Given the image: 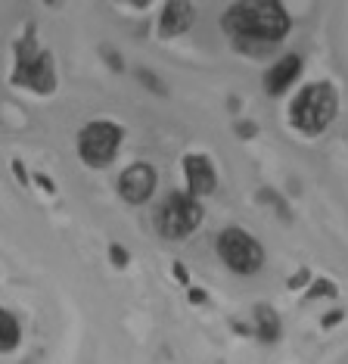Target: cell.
Segmentation results:
<instances>
[{
	"instance_id": "cell-1",
	"label": "cell",
	"mask_w": 348,
	"mask_h": 364,
	"mask_svg": "<svg viewBox=\"0 0 348 364\" xmlns=\"http://www.w3.org/2000/svg\"><path fill=\"white\" fill-rule=\"evenodd\" d=\"M289 13L277 0H243L227 6L224 13V31L234 41H264L280 44V38L289 31Z\"/></svg>"
},
{
	"instance_id": "cell-2",
	"label": "cell",
	"mask_w": 348,
	"mask_h": 364,
	"mask_svg": "<svg viewBox=\"0 0 348 364\" xmlns=\"http://www.w3.org/2000/svg\"><path fill=\"white\" fill-rule=\"evenodd\" d=\"M336 90L327 81H314V85L302 87L295 94L293 106H289V119L293 125L308 137H317L320 131L330 128V122L336 119Z\"/></svg>"
},
{
	"instance_id": "cell-3",
	"label": "cell",
	"mask_w": 348,
	"mask_h": 364,
	"mask_svg": "<svg viewBox=\"0 0 348 364\" xmlns=\"http://www.w3.org/2000/svg\"><path fill=\"white\" fill-rule=\"evenodd\" d=\"M13 85H25L35 94H53L56 87V72H53V56L47 50H38L31 28L25 31L16 44V69H13Z\"/></svg>"
},
{
	"instance_id": "cell-4",
	"label": "cell",
	"mask_w": 348,
	"mask_h": 364,
	"mask_svg": "<svg viewBox=\"0 0 348 364\" xmlns=\"http://www.w3.org/2000/svg\"><path fill=\"white\" fill-rule=\"evenodd\" d=\"M202 225V205L190 193H168L156 209V230L165 240H184Z\"/></svg>"
},
{
	"instance_id": "cell-5",
	"label": "cell",
	"mask_w": 348,
	"mask_h": 364,
	"mask_svg": "<svg viewBox=\"0 0 348 364\" xmlns=\"http://www.w3.org/2000/svg\"><path fill=\"white\" fill-rule=\"evenodd\" d=\"M218 255L234 274H255V271H261V264H264V250L259 246V240L252 234H246V230H239V228L221 230Z\"/></svg>"
},
{
	"instance_id": "cell-6",
	"label": "cell",
	"mask_w": 348,
	"mask_h": 364,
	"mask_svg": "<svg viewBox=\"0 0 348 364\" xmlns=\"http://www.w3.org/2000/svg\"><path fill=\"white\" fill-rule=\"evenodd\" d=\"M121 146V128L112 125V122H90V125L81 128L78 134V153L85 165H94V168H103L115 159Z\"/></svg>"
},
{
	"instance_id": "cell-7",
	"label": "cell",
	"mask_w": 348,
	"mask_h": 364,
	"mask_svg": "<svg viewBox=\"0 0 348 364\" xmlns=\"http://www.w3.org/2000/svg\"><path fill=\"white\" fill-rule=\"evenodd\" d=\"M153 190H156V171H153V165L137 162V165H131V168L121 171V178H119V193H121L124 203L143 205L149 196H153Z\"/></svg>"
},
{
	"instance_id": "cell-8",
	"label": "cell",
	"mask_w": 348,
	"mask_h": 364,
	"mask_svg": "<svg viewBox=\"0 0 348 364\" xmlns=\"http://www.w3.org/2000/svg\"><path fill=\"white\" fill-rule=\"evenodd\" d=\"M184 175H187V193L199 200V196H209L218 187V175H214V165L209 156L202 153H190L184 156Z\"/></svg>"
},
{
	"instance_id": "cell-9",
	"label": "cell",
	"mask_w": 348,
	"mask_h": 364,
	"mask_svg": "<svg viewBox=\"0 0 348 364\" xmlns=\"http://www.w3.org/2000/svg\"><path fill=\"white\" fill-rule=\"evenodd\" d=\"M298 72H302V56L289 53V56H283V60H277L268 72H264V87H268V94L271 97L286 94V90L295 85Z\"/></svg>"
},
{
	"instance_id": "cell-10",
	"label": "cell",
	"mask_w": 348,
	"mask_h": 364,
	"mask_svg": "<svg viewBox=\"0 0 348 364\" xmlns=\"http://www.w3.org/2000/svg\"><path fill=\"white\" fill-rule=\"evenodd\" d=\"M193 19H196L193 4H184V0H171V4H165V10H162L159 35H162V38H178V35H184V31L193 26Z\"/></svg>"
},
{
	"instance_id": "cell-11",
	"label": "cell",
	"mask_w": 348,
	"mask_h": 364,
	"mask_svg": "<svg viewBox=\"0 0 348 364\" xmlns=\"http://www.w3.org/2000/svg\"><path fill=\"white\" fill-rule=\"evenodd\" d=\"M255 333H259V339H264V343L280 339V318L271 305H259V309H255Z\"/></svg>"
},
{
	"instance_id": "cell-12",
	"label": "cell",
	"mask_w": 348,
	"mask_h": 364,
	"mask_svg": "<svg viewBox=\"0 0 348 364\" xmlns=\"http://www.w3.org/2000/svg\"><path fill=\"white\" fill-rule=\"evenodd\" d=\"M22 339V327L6 309H0V352H13Z\"/></svg>"
},
{
	"instance_id": "cell-13",
	"label": "cell",
	"mask_w": 348,
	"mask_h": 364,
	"mask_svg": "<svg viewBox=\"0 0 348 364\" xmlns=\"http://www.w3.org/2000/svg\"><path fill=\"white\" fill-rule=\"evenodd\" d=\"M234 47L239 53H252V56H264L277 50V44H264V41H234Z\"/></svg>"
},
{
	"instance_id": "cell-14",
	"label": "cell",
	"mask_w": 348,
	"mask_h": 364,
	"mask_svg": "<svg viewBox=\"0 0 348 364\" xmlns=\"http://www.w3.org/2000/svg\"><path fill=\"white\" fill-rule=\"evenodd\" d=\"M259 200H261V203H271L273 209H277V215H280V218H289V205H286V200H283V196L277 193V190L264 187L261 193H259Z\"/></svg>"
},
{
	"instance_id": "cell-15",
	"label": "cell",
	"mask_w": 348,
	"mask_h": 364,
	"mask_svg": "<svg viewBox=\"0 0 348 364\" xmlns=\"http://www.w3.org/2000/svg\"><path fill=\"white\" fill-rule=\"evenodd\" d=\"M137 78L143 81V85H146L149 90H153V94H165V85H162V81L156 78V75H153V72H149V69H137Z\"/></svg>"
},
{
	"instance_id": "cell-16",
	"label": "cell",
	"mask_w": 348,
	"mask_h": 364,
	"mask_svg": "<svg viewBox=\"0 0 348 364\" xmlns=\"http://www.w3.org/2000/svg\"><path fill=\"white\" fill-rule=\"evenodd\" d=\"M109 259H112L115 268H124V264H128V250H124V246H119V243H112V246H109Z\"/></svg>"
},
{
	"instance_id": "cell-17",
	"label": "cell",
	"mask_w": 348,
	"mask_h": 364,
	"mask_svg": "<svg viewBox=\"0 0 348 364\" xmlns=\"http://www.w3.org/2000/svg\"><path fill=\"white\" fill-rule=\"evenodd\" d=\"M314 287H317V289H311V299H314V296H336V289H333L330 280H317Z\"/></svg>"
},
{
	"instance_id": "cell-18",
	"label": "cell",
	"mask_w": 348,
	"mask_h": 364,
	"mask_svg": "<svg viewBox=\"0 0 348 364\" xmlns=\"http://www.w3.org/2000/svg\"><path fill=\"white\" fill-rule=\"evenodd\" d=\"M190 302H196V305H202V302H209V296L202 293L199 287H190Z\"/></svg>"
},
{
	"instance_id": "cell-19",
	"label": "cell",
	"mask_w": 348,
	"mask_h": 364,
	"mask_svg": "<svg viewBox=\"0 0 348 364\" xmlns=\"http://www.w3.org/2000/svg\"><path fill=\"white\" fill-rule=\"evenodd\" d=\"M236 134H243V137H255V125H252V122H239V125H236Z\"/></svg>"
},
{
	"instance_id": "cell-20",
	"label": "cell",
	"mask_w": 348,
	"mask_h": 364,
	"mask_svg": "<svg viewBox=\"0 0 348 364\" xmlns=\"http://www.w3.org/2000/svg\"><path fill=\"white\" fill-rule=\"evenodd\" d=\"M174 277H178V280H180V284H187V287H190V277H187L184 264H174Z\"/></svg>"
},
{
	"instance_id": "cell-21",
	"label": "cell",
	"mask_w": 348,
	"mask_h": 364,
	"mask_svg": "<svg viewBox=\"0 0 348 364\" xmlns=\"http://www.w3.org/2000/svg\"><path fill=\"white\" fill-rule=\"evenodd\" d=\"M336 321H342V311H333V314H327V318H323V327H333Z\"/></svg>"
}]
</instances>
